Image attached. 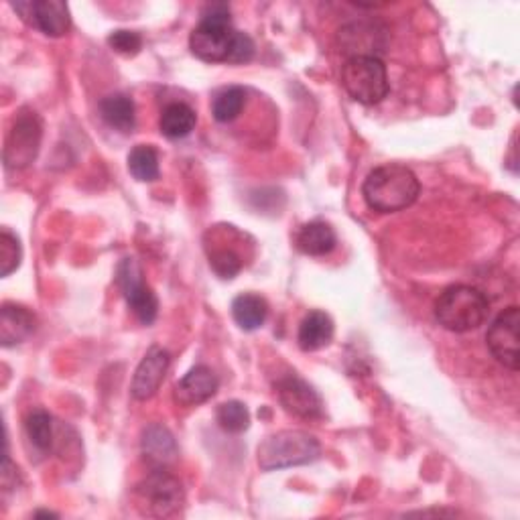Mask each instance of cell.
<instances>
[{"label": "cell", "instance_id": "5b68a950", "mask_svg": "<svg viewBox=\"0 0 520 520\" xmlns=\"http://www.w3.org/2000/svg\"><path fill=\"white\" fill-rule=\"evenodd\" d=\"M135 496L141 514L155 518L175 516L185 504L183 484L167 472V468H153V472L137 486Z\"/></svg>", "mask_w": 520, "mask_h": 520}, {"label": "cell", "instance_id": "ffe728a7", "mask_svg": "<svg viewBox=\"0 0 520 520\" xmlns=\"http://www.w3.org/2000/svg\"><path fill=\"white\" fill-rule=\"evenodd\" d=\"M234 321L244 332H254L263 328L269 317V303L254 293H242L232 301Z\"/></svg>", "mask_w": 520, "mask_h": 520}, {"label": "cell", "instance_id": "ba28073f", "mask_svg": "<svg viewBox=\"0 0 520 520\" xmlns=\"http://www.w3.org/2000/svg\"><path fill=\"white\" fill-rule=\"evenodd\" d=\"M116 283L122 289V295L133 309L137 319L145 325H151L159 313L157 295L143 281V269L135 258H124L116 269Z\"/></svg>", "mask_w": 520, "mask_h": 520}, {"label": "cell", "instance_id": "9a60e30c", "mask_svg": "<svg viewBox=\"0 0 520 520\" xmlns=\"http://www.w3.org/2000/svg\"><path fill=\"white\" fill-rule=\"evenodd\" d=\"M143 458L151 468H169L177 460V443L173 433L159 423L145 427L141 439Z\"/></svg>", "mask_w": 520, "mask_h": 520}, {"label": "cell", "instance_id": "4316f807", "mask_svg": "<svg viewBox=\"0 0 520 520\" xmlns=\"http://www.w3.org/2000/svg\"><path fill=\"white\" fill-rule=\"evenodd\" d=\"M210 267L220 279H234L242 267V256L232 248H216L210 252Z\"/></svg>", "mask_w": 520, "mask_h": 520}, {"label": "cell", "instance_id": "d4e9b609", "mask_svg": "<svg viewBox=\"0 0 520 520\" xmlns=\"http://www.w3.org/2000/svg\"><path fill=\"white\" fill-rule=\"evenodd\" d=\"M23 260V246L11 230L0 232V277L15 273Z\"/></svg>", "mask_w": 520, "mask_h": 520}, {"label": "cell", "instance_id": "6da1fadb", "mask_svg": "<svg viewBox=\"0 0 520 520\" xmlns=\"http://www.w3.org/2000/svg\"><path fill=\"white\" fill-rule=\"evenodd\" d=\"M421 183L417 175L397 163L376 167L364 181L362 195L370 210L378 214H395L413 206L419 198Z\"/></svg>", "mask_w": 520, "mask_h": 520}, {"label": "cell", "instance_id": "52a82bcc", "mask_svg": "<svg viewBox=\"0 0 520 520\" xmlns=\"http://www.w3.org/2000/svg\"><path fill=\"white\" fill-rule=\"evenodd\" d=\"M43 139V122L37 112L23 110L7 137L5 143V165L9 169H25L29 167L41 147Z\"/></svg>", "mask_w": 520, "mask_h": 520}, {"label": "cell", "instance_id": "8fae6325", "mask_svg": "<svg viewBox=\"0 0 520 520\" xmlns=\"http://www.w3.org/2000/svg\"><path fill=\"white\" fill-rule=\"evenodd\" d=\"M13 7L25 23L37 27L47 37H63L72 27L70 9L59 0H25Z\"/></svg>", "mask_w": 520, "mask_h": 520}, {"label": "cell", "instance_id": "5bb4252c", "mask_svg": "<svg viewBox=\"0 0 520 520\" xmlns=\"http://www.w3.org/2000/svg\"><path fill=\"white\" fill-rule=\"evenodd\" d=\"M220 380L210 366H193L173 390V401L181 407H198L218 393Z\"/></svg>", "mask_w": 520, "mask_h": 520}, {"label": "cell", "instance_id": "7c38bea8", "mask_svg": "<svg viewBox=\"0 0 520 520\" xmlns=\"http://www.w3.org/2000/svg\"><path fill=\"white\" fill-rule=\"evenodd\" d=\"M277 395H279V401L285 407V411L291 413L293 417H299L305 421L323 417L321 397L315 393L313 386H309L303 378H299L295 374L279 378Z\"/></svg>", "mask_w": 520, "mask_h": 520}, {"label": "cell", "instance_id": "f1b7e54d", "mask_svg": "<svg viewBox=\"0 0 520 520\" xmlns=\"http://www.w3.org/2000/svg\"><path fill=\"white\" fill-rule=\"evenodd\" d=\"M252 57H254V41L246 33L236 31L228 63H248Z\"/></svg>", "mask_w": 520, "mask_h": 520}, {"label": "cell", "instance_id": "484cf974", "mask_svg": "<svg viewBox=\"0 0 520 520\" xmlns=\"http://www.w3.org/2000/svg\"><path fill=\"white\" fill-rule=\"evenodd\" d=\"M216 417H218L220 427L228 433H242L250 425V413H248L246 405L240 401H228V403L220 405Z\"/></svg>", "mask_w": 520, "mask_h": 520}, {"label": "cell", "instance_id": "e0dca14e", "mask_svg": "<svg viewBox=\"0 0 520 520\" xmlns=\"http://www.w3.org/2000/svg\"><path fill=\"white\" fill-rule=\"evenodd\" d=\"M334 340V321L328 313L323 311H311L303 317L299 325V348L303 352H317L325 346H330Z\"/></svg>", "mask_w": 520, "mask_h": 520}, {"label": "cell", "instance_id": "7a4b0ae2", "mask_svg": "<svg viewBox=\"0 0 520 520\" xmlns=\"http://www.w3.org/2000/svg\"><path fill=\"white\" fill-rule=\"evenodd\" d=\"M490 303L482 291L470 285H451L435 301V319L453 334L478 330L488 319Z\"/></svg>", "mask_w": 520, "mask_h": 520}, {"label": "cell", "instance_id": "277c9868", "mask_svg": "<svg viewBox=\"0 0 520 520\" xmlns=\"http://www.w3.org/2000/svg\"><path fill=\"white\" fill-rule=\"evenodd\" d=\"M236 29L232 27L226 5L208 7L200 25L189 35V49L195 57L208 63H226L232 53Z\"/></svg>", "mask_w": 520, "mask_h": 520}, {"label": "cell", "instance_id": "4fadbf2b", "mask_svg": "<svg viewBox=\"0 0 520 520\" xmlns=\"http://www.w3.org/2000/svg\"><path fill=\"white\" fill-rule=\"evenodd\" d=\"M169 364H171L169 352L159 346H153L141 360L139 368L135 370L133 382H130V395H133L137 401L153 399L165 380Z\"/></svg>", "mask_w": 520, "mask_h": 520}, {"label": "cell", "instance_id": "83f0119b", "mask_svg": "<svg viewBox=\"0 0 520 520\" xmlns=\"http://www.w3.org/2000/svg\"><path fill=\"white\" fill-rule=\"evenodd\" d=\"M108 45L120 53V55H126V57H133L141 51L143 47V37L135 31H114L110 37H108Z\"/></svg>", "mask_w": 520, "mask_h": 520}, {"label": "cell", "instance_id": "d6986e66", "mask_svg": "<svg viewBox=\"0 0 520 520\" xmlns=\"http://www.w3.org/2000/svg\"><path fill=\"white\" fill-rule=\"evenodd\" d=\"M100 114L104 122L120 133H133L137 124L135 102L126 94H110L100 102Z\"/></svg>", "mask_w": 520, "mask_h": 520}, {"label": "cell", "instance_id": "4dcf8cb0", "mask_svg": "<svg viewBox=\"0 0 520 520\" xmlns=\"http://www.w3.org/2000/svg\"><path fill=\"white\" fill-rule=\"evenodd\" d=\"M35 516H51V518H55L57 514H53V512H47V510H41V512H35Z\"/></svg>", "mask_w": 520, "mask_h": 520}, {"label": "cell", "instance_id": "603a6c76", "mask_svg": "<svg viewBox=\"0 0 520 520\" xmlns=\"http://www.w3.org/2000/svg\"><path fill=\"white\" fill-rule=\"evenodd\" d=\"M25 431L29 441L43 453L53 449V419L49 413L37 409L33 413H29L27 421H25Z\"/></svg>", "mask_w": 520, "mask_h": 520}, {"label": "cell", "instance_id": "44dd1931", "mask_svg": "<svg viewBox=\"0 0 520 520\" xmlns=\"http://www.w3.org/2000/svg\"><path fill=\"white\" fill-rule=\"evenodd\" d=\"M195 124H198V114H195V110L183 102L169 104L163 110L161 120H159L161 135L171 141L187 137L195 128Z\"/></svg>", "mask_w": 520, "mask_h": 520}, {"label": "cell", "instance_id": "cb8c5ba5", "mask_svg": "<svg viewBox=\"0 0 520 520\" xmlns=\"http://www.w3.org/2000/svg\"><path fill=\"white\" fill-rule=\"evenodd\" d=\"M246 104V90L240 86H232L222 90L212 104V114L218 122H232L240 116Z\"/></svg>", "mask_w": 520, "mask_h": 520}, {"label": "cell", "instance_id": "3957f363", "mask_svg": "<svg viewBox=\"0 0 520 520\" xmlns=\"http://www.w3.org/2000/svg\"><path fill=\"white\" fill-rule=\"evenodd\" d=\"M319 441L299 429L279 431L258 445V466L265 472L311 464L319 458Z\"/></svg>", "mask_w": 520, "mask_h": 520}, {"label": "cell", "instance_id": "30bf717a", "mask_svg": "<svg viewBox=\"0 0 520 520\" xmlns=\"http://www.w3.org/2000/svg\"><path fill=\"white\" fill-rule=\"evenodd\" d=\"M340 53L352 57H378L386 51V29L374 21H354L338 31Z\"/></svg>", "mask_w": 520, "mask_h": 520}, {"label": "cell", "instance_id": "2e32d148", "mask_svg": "<svg viewBox=\"0 0 520 520\" xmlns=\"http://www.w3.org/2000/svg\"><path fill=\"white\" fill-rule=\"evenodd\" d=\"M37 319L31 309L15 303H5L0 311V344L13 348L23 344L35 332Z\"/></svg>", "mask_w": 520, "mask_h": 520}, {"label": "cell", "instance_id": "7402d4cb", "mask_svg": "<svg viewBox=\"0 0 520 520\" xmlns=\"http://www.w3.org/2000/svg\"><path fill=\"white\" fill-rule=\"evenodd\" d=\"M128 171L139 181L159 179V153L151 145H137L128 155Z\"/></svg>", "mask_w": 520, "mask_h": 520}, {"label": "cell", "instance_id": "8992f818", "mask_svg": "<svg viewBox=\"0 0 520 520\" xmlns=\"http://www.w3.org/2000/svg\"><path fill=\"white\" fill-rule=\"evenodd\" d=\"M342 86L356 102L374 106L390 90L386 65L378 57H352L342 68Z\"/></svg>", "mask_w": 520, "mask_h": 520}, {"label": "cell", "instance_id": "ac0fdd59", "mask_svg": "<svg viewBox=\"0 0 520 520\" xmlns=\"http://www.w3.org/2000/svg\"><path fill=\"white\" fill-rule=\"evenodd\" d=\"M336 232L330 224L321 220L303 224L295 236L297 248L307 256H325L336 248Z\"/></svg>", "mask_w": 520, "mask_h": 520}, {"label": "cell", "instance_id": "9c48e42d", "mask_svg": "<svg viewBox=\"0 0 520 520\" xmlns=\"http://www.w3.org/2000/svg\"><path fill=\"white\" fill-rule=\"evenodd\" d=\"M518 328H520V311L516 305H512L494 319L486 334V344L492 356L512 372H516L520 366Z\"/></svg>", "mask_w": 520, "mask_h": 520}, {"label": "cell", "instance_id": "f546056e", "mask_svg": "<svg viewBox=\"0 0 520 520\" xmlns=\"http://www.w3.org/2000/svg\"><path fill=\"white\" fill-rule=\"evenodd\" d=\"M17 468L13 466L9 453H5V464H3V488L5 490H13L17 488Z\"/></svg>", "mask_w": 520, "mask_h": 520}]
</instances>
